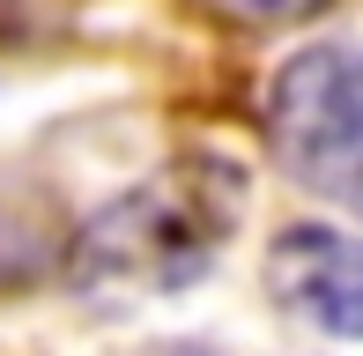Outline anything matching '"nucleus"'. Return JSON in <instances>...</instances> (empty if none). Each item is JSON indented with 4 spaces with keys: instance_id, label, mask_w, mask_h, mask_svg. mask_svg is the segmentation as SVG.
<instances>
[{
    "instance_id": "nucleus-4",
    "label": "nucleus",
    "mask_w": 363,
    "mask_h": 356,
    "mask_svg": "<svg viewBox=\"0 0 363 356\" xmlns=\"http://www.w3.org/2000/svg\"><path fill=\"white\" fill-rule=\"evenodd\" d=\"M238 15H252V23H296V15H319L326 0H230Z\"/></svg>"
},
{
    "instance_id": "nucleus-3",
    "label": "nucleus",
    "mask_w": 363,
    "mask_h": 356,
    "mask_svg": "<svg viewBox=\"0 0 363 356\" xmlns=\"http://www.w3.org/2000/svg\"><path fill=\"white\" fill-rule=\"evenodd\" d=\"M267 289L296 319L363 342V238L296 223V230H282L274 252H267Z\"/></svg>"
},
{
    "instance_id": "nucleus-1",
    "label": "nucleus",
    "mask_w": 363,
    "mask_h": 356,
    "mask_svg": "<svg viewBox=\"0 0 363 356\" xmlns=\"http://www.w3.org/2000/svg\"><path fill=\"white\" fill-rule=\"evenodd\" d=\"M245 216V178L223 156H186V164L156 171L148 186L119 193L104 216L74 230L67 274L89 297H178L216 267Z\"/></svg>"
},
{
    "instance_id": "nucleus-2",
    "label": "nucleus",
    "mask_w": 363,
    "mask_h": 356,
    "mask_svg": "<svg viewBox=\"0 0 363 356\" xmlns=\"http://www.w3.org/2000/svg\"><path fill=\"white\" fill-rule=\"evenodd\" d=\"M267 134L304 186L363 208V52L311 45L274 74Z\"/></svg>"
}]
</instances>
